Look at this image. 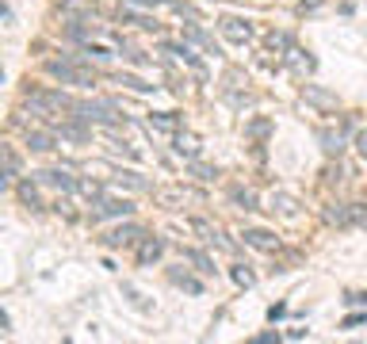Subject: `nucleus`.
<instances>
[{
  "mask_svg": "<svg viewBox=\"0 0 367 344\" xmlns=\"http://www.w3.org/2000/svg\"><path fill=\"white\" fill-rule=\"evenodd\" d=\"M46 73L62 84H77V88H96V69L84 66V57L77 54H62L46 61Z\"/></svg>",
  "mask_w": 367,
  "mask_h": 344,
  "instance_id": "nucleus-1",
  "label": "nucleus"
},
{
  "mask_svg": "<svg viewBox=\"0 0 367 344\" xmlns=\"http://www.w3.org/2000/svg\"><path fill=\"white\" fill-rule=\"evenodd\" d=\"M69 119H81V123H88V126H104V131L126 126V119L115 111L111 99H77V107L69 111Z\"/></svg>",
  "mask_w": 367,
  "mask_h": 344,
  "instance_id": "nucleus-2",
  "label": "nucleus"
},
{
  "mask_svg": "<svg viewBox=\"0 0 367 344\" xmlns=\"http://www.w3.org/2000/svg\"><path fill=\"white\" fill-rule=\"evenodd\" d=\"M134 199H126V195H104L100 203H92L88 207V222L92 226H100V222H111V218H134Z\"/></svg>",
  "mask_w": 367,
  "mask_h": 344,
  "instance_id": "nucleus-3",
  "label": "nucleus"
},
{
  "mask_svg": "<svg viewBox=\"0 0 367 344\" xmlns=\"http://www.w3.org/2000/svg\"><path fill=\"white\" fill-rule=\"evenodd\" d=\"M142 238H146V229H142L138 222H134V218H119V226L107 229L104 238H100V245H104V249H134Z\"/></svg>",
  "mask_w": 367,
  "mask_h": 344,
  "instance_id": "nucleus-4",
  "label": "nucleus"
},
{
  "mask_svg": "<svg viewBox=\"0 0 367 344\" xmlns=\"http://www.w3.org/2000/svg\"><path fill=\"white\" fill-rule=\"evenodd\" d=\"M31 176L42 184V188H54L57 195H77V191H81V176H73V172L62 169V164H54V169H42V172H31Z\"/></svg>",
  "mask_w": 367,
  "mask_h": 344,
  "instance_id": "nucleus-5",
  "label": "nucleus"
},
{
  "mask_svg": "<svg viewBox=\"0 0 367 344\" xmlns=\"http://www.w3.org/2000/svg\"><path fill=\"white\" fill-rule=\"evenodd\" d=\"M23 146H27V153L46 157V153H54V146H57V131L54 126H27Z\"/></svg>",
  "mask_w": 367,
  "mask_h": 344,
  "instance_id": "nucleus-6",
  "label": "nucleus"
},
{
  "mask_svg": "<svg viewBox=\"0 0 367 344\" xmlns=\"http://www.w3.org/2000/svg\"><path fill=\"white\" fill-rule=\"evenodd\" d=\"M0 157H4V172H0V188H4V191H12L19 180H23V161H19V153H16V146H12V142H4V146H0Z\"/></svg>",
  "mask_w": 367,
  "mask_h": 344,
  "instance_id": "nucleus-7",
  "label": "nucleus"
},
{
  "mask_svg": "<svg viewBox=\"0 0 367 344\" xmlns=\"http://www.w3.org/2000/svg\"><path fill=\"white\" fill-rule=\"evenodd\" d=\"M218 31L226 35L229 42H237V46H249V42L256 39V27L249 23V19H241V16H222L218 19Z\"/></svg>",
  "mask_w": 367,
  "mask_h": 344,
  "instance_id": "nucleus-8",
  "label": "nucleus"
},
{
  "mask_svg": "<svg viewBox=\"0 0 367 344\" xmlns=\"http://www.w3.org/2000/svg\"><path fill=\"white\" fill-rule=\"evenodd\" d=\"M180 260L191 264V268H196L203 279H214V276H218V264H214V256L207 253V249H199V245H180Z\"/></svg>",
  "mask_w": 367,
  "mask_h": 344,
  "instance_id": "nucleus-9",
  "label": "nucleus"
},
{
  "mask_svg": "<svg viewBox=\"0 0 367 344\" xmlns=\"http://www.w3.org/2000/svg\"><path fill=\"white\" fill-rule=\"evenodd\" d=\"M241 241L249 249H261V253H279V249H283V241L276 238V229H264V226H245Z\"/></svg>",
  "mask_w": 367,
  "mask_h": 344,
  "instance_id": "nucleus-10",
  "label": "nucleus"
},
{
  "mask_svg": "<svg viewBox=\"0 0 367 344\" xmlns=\"http://www.w3.org/2000/svg\"><path fill=\"white\" fill-rule=\"evenodd\" d=\"M42 184L39 180H31V176H23V180L16 184V199H19V207H23V211H46V199H42Z\"/></svg>",
  "mask_w": 367,
  "mask_h": 344,
  "instance_id": "nucleus-11",
  "label": "nucleus"
},
{
  "mask_svg": "<svg viewBox=\"0 0 367 344\" xmlns=\"http://www.w3.org/2000/svg\"><path fill=\"white\" fill-rule=\"evenodd\" d=\"M169 283H176L180 291H188V295H203L207 287H203V276H199L196 268H184V264H176V268H169Z\"/></svg>",
  "mask_w": 367,
  "mask_h": 344,
  "instance_id": "nucleus-12",
  "label": "nucleus"
},
{
  "mask_svg": "<svg viewBox=\"0 0 367 344\" xmlns=\"http://www.w3.org/2000/svg\"><path fill=\"white\" fill-rule=\"evenodd\" d=\"M161 54H172V57H176V61H184V66H191V69H196V73H207V69H203V57H199L196 50L188 46V42H169V39H164V42H161Z\"/></svg>",
  "mask_w": 367,
  "mask_h": 344,
  "instance_id": "nucleus-13",
  "label": "nucleus"
},
{
  "mask_svg": "<svg viewBox=\"0 0 367 344\" xmlns=\"http://www.w3.org/2000/svg\"><path fill=\"white\" fill-rule=\"evenodd\" d=\"M172 153H176L180 161H196V157H203V142H199L196 134L176 131V134H172Z\"/></svg>",
  "mask_w": 367,
  "mask_h": 344,
  "instance_id": "nucleus-14",
  "label": "nucleus"
},
{
  "mask_svg": "<svg viewBox=\"0 0 367 344\" xmlns=\"http://www.w3.org/2000/svg\"><path fill=\"white\" fill-rule=\"evenodd\" d=\"M272 134H276V123H272L268 115H253V119L245 123V142H253V146H264Z\"/></svg>",
  "mask_w": 367,
  "mask_h": 344,
  "instance_id": "nucleus-15",
  "label": "nucleus"
},
{
  "mask_svg": "<svg viewBox=\"0 0 367 344\" xmlns=\"http://www.w3.org/2000/svg\"><path fill=\"white\" fill-rule=\"evenodd\" d=\"M318 142H321V153H326L329 161H341L344 146H348L344 131H333V126H321V131H318Z\"/></svg>",
  "mask_w": 367,
  "mask_h": 344,
  "instance_id": "nucleus-16",
  "label": "nucleus"
},
{
  "mask_svg": "<svg viewBox=\"0 0 367 344\" xmlns=\"http://www.w3.org/2000/svg\"><path fill=\"white\" fill-rule=\"evenodd\" d=\"M161 253H164V241L157 238V233H146V238L134 245V256H138V264L142 268H149V264H157L161 260Z\"/></svg>",
  "mask_w": 367,
  "mask_h": 344,
  "instance_id": "nucleus-17",
  "label": "nucleus"
},
{
  "mask_svg": "<svg viewBox=\"0 0 367 344\" xmlns=\"http://www.w3.org/2000/svg\"><path fill=\"white\" fill-rule=\"evenodd\" d=\"M119 23H126V27H142V31L161 35V23H157L153 16H146V12H138V4H126V8H119Z\"/></svg>",
  "mask_w": 367,
  "mask_h": 344,
  "instance_id": "nucleus-18",
  "label": "nucleus"
},
{
  "mask_svg": "<svg viewBox=\"0 0 367 344\" xmlns=\"http://www.w3.org/2000/svg\"><path fill=\"white\" fill-rule=\"evenodd\" d=\"M115 180V188H126V191H142V195H153V184L142 176V172H134V169H119L111 176Z\"/></svg>",
  "mask_w": 367,
  "mask_h": 344,
  "instance_id": "nucleus-19",
  "label": "nucleus"
},
{
  "mask_svg": "<svg viewBox=\"0 0 367 344\" xmlns=\"http://www.w3.org/2000/svg\"><path fill=\"white\" fill-rule=\"evenodd\" d=\"M302 99H306L310 107H318L321 115H333L337 107H341V104H337V96H329V92L318 88V84H302Z\"/></svg>",
  "mask_w": 367,
  "mask_h": 344,
  "instance_id": "nucleus-20",
  "label": "nucleus"
},
{
  "mask_svg": "<svg viewBox=\"0 0 367 344\" xmlns=\"http://www.w3.org/2000/svg\"><path fill=\"white\" fill-rule=\"evenodd\" d=\"M153 203L164 211H184L188 203V188H153Z\"/></svg>",
  "mask_w": 367,
  "mask_h": 344,
  "instance_id": "nucleus-21",
  "label": "nucleus"
},
{
  "mask_svg": "<svg viewBox=\"0 0 367 344\" xmlns=\"http://www.w3.org/2000/svg\"><path fill=\"white\" fill-rule=\"evenodd\" d=\"M180 123H184V119H180L176 111H153V115L146 119V126H149V131H157V134H169V138L180 131Z\"/></svg>",
  "mask_w": 367,
  "mask_h": 344,
  "instance_id": "nucleus-22",
  "label": "nucleus"
},
{
  "mask_svg": "<svg viewBox=\"0 0 367 344\" xmlns=\"http://www.w3.org/2000/svg\"><path fill=\"white\" fill-rule=\"evenodd\" d=\"M180 31H184V42H196V46H203V50H211V54H218L214 39L203 31V27H199V19H188V23L180 27Z\"/></svg>",
  "mask_w": 367,
  "mask_h": 344,
  "instance_id": "nucleus-23",
  "label": "nucleus"
},
{
  "mask_svg": "<svg viewBox=\"0 0 367 344\" xmlns=\"http://www.w3.org/2000/svg\"><path fill=\"white\" fill-rule=\"evenodd\" d=\"M229 203H234L237 211H261V199H256V191L245 188V184H234V188H229Z\"/></svg>",
  "mask_w": 367,
  "mask_h": 344,
  "instance_id": "nucleus-24",
  "label": "nucleus"
},
{
  "mask_svg": "<svg viewBox=\"0 0 367 344\" xmlns=\"http://www.w3.org/2000/svg\"><path fill=\"white\" fill-rule=\"evenodd\" d=\"M184 172H188V176H196L199 184H214L222 176L218 169H214V164H207L203 157H196V161H184Z\"/></svg>",
  "mask_w": 367,
  "mask_h": 344,
  "instance_id": "nucleus-25",
  "label": "nucleus"
},
{
  "mask_svg": "<svg viewBox=\"0 0 367 344\" xmlns=\"http://www.w3.org/2000/svg\"><path fill=\"white\" fill-rule=\"evenodd\" d=\"M321 218H326L329 226H352V203H329L326 211H321Z\"/></svg>",
  "mask_w": 367,
  "mask_h": 344,
  "instance_id": "nucleus-26",
  "label": "nucleus"
},
{
  "mask_svg": "<svg viewBox=\"0 0 367 344\" xmlns=\"http://www.w3.org/2000/svg\"><path fill=\"white\" fill-rule=\"evenodd\" d=\"M283 61H287L291 69H299V73H314V69H318V61L310 57V50H302V46H294L291 54L283 57Z\"/></svg>",
  "mask_w": 367,
  "mask_h": 344,
  "instance_id": "nucleus-27",
  "label": "nucleus"
},
{
  "mask_svg": "<svg viewBox=\"0 0 367 344\" xmlns=\"http://www.w3.org/2000/svg\"><path fill=\"white\" fill-rule=\"evenodd\" d=\"M264 46H268V50H276L279 57H287V54H291V50H294V39H291V35H287V31H268V39H264Z\"/></svg>",
  "mask_w": 367,
  "mask_h": 344,
  "instance_id": "nucleus-28",
  "label": "nucleus"
},
{
  "mask_svg": "<svg viewBox=\"0 0 367 344\" xmlns=\"http://www.w3.org/2000/svg\"><path fill=\"white\" fill-rule=\"evenodd\" d=\"M115 84H122V88H131V92H157V84H149V81H142V77H134V73H115Z\"/></svg>",
  "mask_w": 367,
  "mask_h": 344,
  "instance_id": "nucleus-29",
  "label": "nucleus"
},
{
  "mask_svg": "<svg viewBox=\"0 0 367 344\" xmlns=\"http://www.w3.org/2000/svg\"><path fill=\"white\" fill-rule=\"evenodd\" d=\"M77 195H84L88 203H100V199L107 195V188H104V180H92V176H81V191Z\"/></svg>",
  "mask_w": 367,
  "mask_h": 344,
  "instance_id": "nucleus-30",
  "label": "nucleus"
},
{
  "mask_svg": "<svg viewBox=\"0 0 367 344\" xmlns=\"http://www.w3.org/2000/svg\"><path fill=\"white\" fill-rule=\"evenodd\" d=\"M272 211H279V214H299V199L276 191V195H272Z\"/></svg>",
  "mask_w": 367,
  "mask_h": 344,
  "instance_id": "nucleus-31",
  "label": "nucleus"
},
{
  "mask_svg": "<svg viewBox=\"0 0 367 344\" xmlns=\"http://www.w3.org/2000/svg\"><path fill=\"white\" fill-rule=\"evenodd\" d=\"M188 229L196 233L199 241H211V238H214V229H218V226H214V222H207V218H188Z\"/></svg>",
  "mask_w": 367,
  "mask_h": 344,
  "instance_id": "nucleus-32",
  "label": "nucleus"
},
{
  "mask_svg": "<svg viewBox=\"0 0 367 344\" xmlns=\"http://www.w3.org/2000/svg\"><path fill=\"white\" fill-rule=\"evenodd\" d=\"M50 211L62 214L66 222H73V218H77V211H73V195H57L54 203H50Z\"/></svg>",
  "mask_w": 367,
  "mask_h": 344,
  "instance_id": "nucleus-33",
  "label": "nucleus"
},
{
  "mask_svg": "<svg viewBox=\"0 0 367 344\" xmlns=\"http://www.w3.org/2000/svg\"><path fill=\"white\" fill-rule=\"evenodd\" d=\"M229 279H234L237 287H253L256 283V276L249 271V264H234V268H229Z\"/></svg>",
  "mask_w": 367,
  "mask_h": 344,
  "instance_id": "nucleus-34",
  "label": "nucleus"
},
{
  "mask_svg": "<svg viewBox=\"0 0 367 344\" xmlns=\"http://www.w3.org/2000/svg\"><path fill=\"white\" fill-rule=\"evenodd\" d=\"M207 245L222 249V253H229V256H234V253H237V241H229V233H226V229H214V238H211V241H207Z\"/></svg>",
  "mask_w": 367,
  "mask_h": 344,
  "instance_id": "nucleus-35",
  "label": "nucleus"
},
{
  "mask_svg": "<svg viewBox=\"0 0 367 344\" xmlns=\"http://www.w3.org/2000/svg\"><path fill=\"white\" fill-rule=\"evenodd\" d=\"M172 12H176V16H184V19H199V12L191 8L188 0H172Z\"/></svg>",
  "mask_w": 367,
  "mask_h": 344,
  "instance_id": "nucleus-36",
  "label": "nucleus"
},
{
  "mask_svg": "<svg viewBox=\"0 0 367 344\" xmlns=\"http://www.w3.org/2000/svg\"><path fill=\"white\" fill-rule=\"evenodd\" d=\"M352 146H356V153L367 161V126H359V131L352 134Z\"/></svg>",
  "mask_w": 367,
  "mask_h": 344,
  "instance_id": "nucleus-37",
  "label": "nucleus"
},
{
  "mask_svg": "<svg viewBox=\"0 0 367 344\" xmlns=\"http://www.w3.org/2000/svg\"><path fill=\"white\" fill-rule=\"evenodd\" d=\"M352 226H367V203H352Z\"/></svg>",
  "mask_w": 367,
  "mask_h": 344,
  "instance_id": "nucleus-38",
  "label": "nucleus"
},
{
  "mask_svg": "<svg viewBox=\"0 0 367 344\" xmlns=\"http://www.w3.org/2000/svg\"><path fill=\"white\" fill-rule=\"evenodd\" d=\"M356 325H367V310L364 314H348V318L341 321V329H356Z\"/></svg>",
  "mask_w": 367,
  "mask_h": 344,
  "instance_id": "nucleus-39",
  "label": "nucleus"
},
{
  "mask_svg": "<svg viewBox=\"0 0 367 344\" xmlns=\"http://www.w3.org/2000/svg\"><path fill=\"white\" fill-rule=\"evenodd\" d=\"M126 4H138V8H172V0H126Z\"/></svg>",
  "mask_w": 367,
  "mask_h": 344,
  "instance_id": "nucleus-40",
  "label": "nucleus"
},
{
  "mask_svg": "<svg viewBox=\"0 0 367 344\" xmlns=\"http://www.w3.org/2000/svg\"><path fill=\"white\" fill-rule=\"evenodd\" d=\"M229 104H234V107H249V104H253V96H249V92H229Z\"/></svg>",
  "mask_w": 367,
  "mask_h": 344,
  "instance_id": "nucleus-41",
  "label": "nucleus"
},
{
  "mask_svg": "<svg viewBox=\"0 0 367 344\" xmlns=\"http://www.w3.org/2000/svg\"><path fill=\"white\" fill-rule=\"evenodd\" d=\"M268 318H272V321L287 318V306H283V303H279V306H272V310H268Z\"/></svg>",
  "mask_w": 367,
  "mask_h": 344,
  "instance_id": "nucleus-42",
  "label": "nucleus"
},
{
  "mask_svg": "<svg viewBox=\"0 0 367 344\" xmlns=\"http://www.w3.org/2000/svg\"><path fill=\"white\" fill-rule=\"evenodd\" d=\"M256 344H279V333H261V336H256Z\"/></svg>",
  "mask_w": 367,
  "mask_h": 344,
  "instance_id": "nucleus-43",
  "label": "nucleus"
},
{
  "mask_svg": "<svg viewBox=\"0 0 367 344\" xmlns=\"http://www.w3.org/2000/svg\"><path fill=\"white\" fill-rule=\"evenodd\" d=\"M4 27H16V12H12V4H4Z\"/></svg>",
  "mask_w": 367,
  "mask_h": 344,
  "instance_id": "nucleus-44",
  "label": "nucleus"
},
{
  "mask_svg": "<svg viewBox=\"0 0 367 344\" xmlns=\"http://www.w3.org/2000/svg\"><path fill=\"white\" fill-rule=\"evenodd\" d=\"M344 303H348V306H367V295H348Z\"/></svg>",
  "mask_w": 367,
  "mask_h": 344,
  "instance_id": "nucleus-45",
  "label": "nucleus"
},
{
  "mask_svg": "<svg viewBox=\"0 0 367 344\" xmlns=\"http://www.w3.org/2000/svg\"><path fill=\"white\" fill-rule=\"evenodd\" d=\"M207 4H218V0H207Z\"/></svg>",
  "mask_w": 367,
  "mask_h": 344,
  "instance_id": "nucleus-46",
  "label": "nucleus"
}]
</instances>
